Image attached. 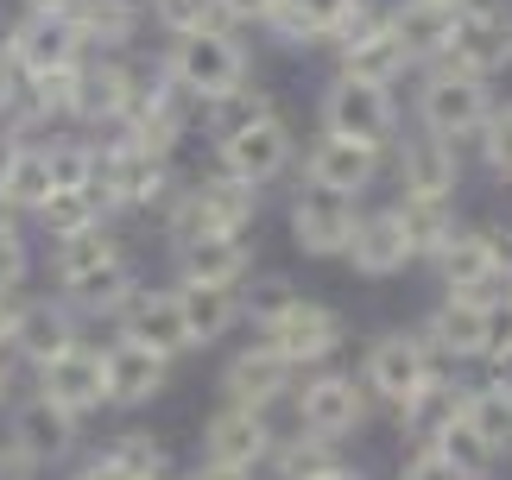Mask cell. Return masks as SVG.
Returning <instances> with one entry per match:
<instances>
[{"label":"cell","instance_id":"cell-26","mask_svg":"<svg viewBox=\"0 0 512 480\" xmlns=\"http://www.w3.org/2000/svg\"><path fill=\"white\" fill-rule=\"evenodd\" d=\"M102 367H108V411H146V405H159V398L171 392L177 360H165V354H152L146 342H127V335L108 329Z\"/></svg>","mask_w":512,"mask_h":480},{"label":"cell","instance_id":"cell-5","mask_svg":"<svg viewBox=\"0 0 512 480\" xmlns=\"http://www.w3.org/2000/svg\"><path fill=\"white\" fill-rule=\"evenodd\" d=\"M177 190V158H159L133 139H102V171H95V196H102L108 222H133V215H159Z\"/></svg>","mask_w":512,"mask_h":480},{"label":"cell","instance_id":"cell-18","mask_svg":"<svg viewBox=\"0 0 512 480\" xmlns=\"http://www.w3.org/2000/svg\"><path fill=\"white\" fill-rule=\"evenodd\" d=\"M279 424L272 411H247V405H215L196 430V462L209 468H234V474H266Z\"/></svg>","mask_w":512,"mask_h":480},{"label":"cell","instance_id":"cell-27","mask_svg":"<svg viewBox=\"0 0 512 480\" xmlns=\"http://www.w3.org/2000/svg\"><path fill=\"white\" fill-rule=\"evenodd\" d=\"M32 386L51 398V405H64L70 417H102L108 411V367H102V342H76L70 354H57L51 367L32 373Z\"/></svg>","mask_w":512,"mask_h":480},{"label":"cell","instance_id":"cell-38","mask_svg":"<svg viewBox=\"0 0 512 480\" xmlns=\"http://www.w3.org/2000/svg\"><path fill=\"white\" fill-rule=\"evenodd\" d=\"M329 468H342V449L323 443V436L310 430H279V443H272V462L260 480H323Z\"/></svg>","mask_w":512,"mask_h":480},{"label":"cell","instance_id":"cell-45","mask_svg":"<svg viewBox=\"0 0 512 480\" xmlns=\"http://www.w3.org/2000/svg\"><path fill=\"white\" fill-rule=\"evenodd\" d=\"M291 297H298V285H291L285 272H260L253 266V278L241 285V316H247V329H266L272 316H279Z\"/></svg>","mask_w":512,"mask_h":480},{"label":"cell","instance_id":"cell-14","mask_svg":"<svg viewBox=\"0 0 512 480\" xmlns=\"http://www.w3.org/2000/svg\"><path fill=\"white\" fill-rule=\"evenodd\" d=\"M253 335H266V342L279 348L291 367L310 373V367H336V360H342V348H348V316L336 304H323V297H304L298 291L266 329H253Z\"/></svg>","mask_w":512,"mask_h":480},{"label":"cell","instance_id":"cell-51","mask_svg":"<svg viewBox=\"0 0 512 480\" xmlns=\"http://www.w3.org/2000/svg\"><path fill=\"white\" fill-rule=\"evenodd\" d=\"M64 480H133V474H127L121 462H114L108 449H95V455H83V462H76V468H70Z\"/></svg>","mask_w":512,"mask_h":480},{"label":"cell","instance_id":"cell-17","mask_svg":"<svg viewBox=\"0 0 512 480\" xmlns=\"http://www.w3.org/2000/svg\"><path fill=\"white\" fill-rule=\"evenodd\" d=\"M298 367L266 342V335H253V342L228 348L222 373H215V392H222V405H247V411H279L291 405V392H298Z\"/></svg>","mask_w":512,"mask_h":480},{"label":"cell","instance_id":"cell-25","mask_svg":"<svg viewBox=\"0 0 512 480\" xmlns=\"http://www.w3.org/2000/svg\"><path fill=\"white\" fill-rule=\"evenodd\" d=\"M83 57H89V45L70 13H38V7L13 13V70L19 76H64Z\"/></svg>","mask_w":512,"mask_h":480},{"label":"cell","instance_id":"cell-35","mask_svg":"<svg viewBox=\"0 0 512 480\" xmlns=\"http://www.w3.org/2000/svg\"><path fill=\"white\" fill-rule=\"evenodd\" d=\"M177 310H184L190 348H222L234 329H247L241 316V291H215V285H177Z\"/></svg>","mask_w":512,"mask_h":480},{"label":"cell","instance_id":"cell-4","mask_svg":"<svg viewBox=\"0 0 512 480\" xmlns=\"http://www.w3.org/2000/svg\"><path fill=\"white\" fill-rule=\"evenodd\" d=\"M500 89L468 76L456 64H424L411 76V127L437 133V139H456V146H475V133L487 127Z\"/></svg>","mask_w":512,"mask_h":480},{"label":"cell","instance_id":"cell-10","mask_svg":"<svg viewBox=\"0 0 512 480\" xmlns=\"http://www.w3.org/2000/svg\"><path fill=\"white\" fill-rule=\"evenodd\" d=\"M298 127L279 114H266V120H253V127H234L222 139H209V165L215 171H228L234 184H247V190H272V184H285L291 171H298Z\"/></svg>","mask_w":512,"mask_h":480},{"label":"cell","instance_id":"cell-20","mask_svg":"<svg viewBox=\"0 0 512 480\" xmlns=\"http://www.w3.org/2000/svg\"><path fill=\"white\" fill-rule=\"evenodd\" d=\"M386 177V152L361 146V139H336V133H310V146H298V184L310 190H336L367 203V190H380Z\"/></svg>","mask_w":512,"mask_h":480},{"label":"cell","instance_id":"cell-6","mask_svg":"<svg viewBox=\"0 0 512 480\" xmlns=\"http://www.w3.org/2000/svg\"><path fill=\"white\" fill-rule=\"evenodd\" d=\"M291 417H298V430H310V436H323V443L342 449L380 417V405H373V392L361 386L354 367H310L298 379V392H291Z\"/></svg>","mask_w":512,"mask_h":480},{"label":"cell","instance_id":"cell-15","mask_svg":"<svg viewBox=\"0 0 512 480\" xmlns=\"http://www.w3.org/2000/svg\"><path fill=\"white\" fill-rule=\"evenodd\" d=\"M386 177L392 190L405 196H462V177H468V146L456 139H437L424 127H399V139L386 146Z\"/></svg>","mask_w":512,"mask_h":480},{"label":"cell","instance_id":"cell-33","mask_svg":"<svg viewBox=\"0 0 512 480\" xmlns=\"http://www.w3.org/2000/svg\"><path fill=\"white\" fill-rule=\"evenodd\" d=\"M462 392H468V379L443 367L418 398H411V405L392 411V424H399V436H405L411 449H437V443H443V430L462 417Z\"/></svg>","mask_w":512,"mask_h":480},{"label":"cell","instance_id":"cell-59","mask_svg":"<svg viewBox=\"0 0 512 480\" xmlns=\"http://www.w3.org/2000/svg\"><path fill=\"white\" fill-rule=\"evenodd\" d=\"M456 7H468V0H456Z\"/></svg>","mask_w":512,"mask_h":480},{"label":"cell","instance_id":"cell-48","mask_svg":"<svg viewBox=\"0 0 512 480\" xmlns=\"http://www.w3.org/2000/svg\"><path fill=\"white\" fill-rule=\"evenodd\" d=\"M272 7H279V0H215V19L234 26V32H266Z\"/></svg>","mask_w":512,"mask_h":480},{"label":"cell","instance_id":"cell-44","mask_svg":"<svg viewBox=\"0 0 512 480\" xmlns=\"http://www.w3.org/2000/svg\"><path fill=\"white\" fill-rule=\"evenodd\" d=\"M475 165L494 177L500 190H512V102H494L487 127L475 133Z\"/></svg>","mask_w":512,"mask_h":480},{"label":"cell","instance_id":"cell-30","mask_svg":"<svg viewBox=\"0 0 512 480\" xmlns=\"http://www.w3.org/2000/svg\"><path fill=\"white\" fill-rule=\"evenodd\" d=\"M361 7L367 0H279L266 19V38L279 51H329Z\"/></svg>","mask_w":512,"mask_h":480},{"label":"cell","instance_id":"cell-7","mask_svg":"<svg viewBox=\"0 0 512 480\" xmlns=\"http://www.w3.org/2000/svg\"><path fill=\"white\" fill-rule=\"evenodd\" d=\"M500 323H506V304H494V297H449V291H437V304L424 310L418 335L430 342V354H437L449 373H468V367H487V360H494Z\"/></svg>","mask_w":512,"mask_h":480},{"label":"cell","instance_id":"cell-56","mask_svg":"<svg viewBox=\"0 0 512 480\" xmlns=\"http://www.w3.org/2000/svg\"><path fill=\"white\" fill-rule=\"evenodd\" d=\"M323 480H373V474H367V468H354V462H342V468H329Z\"/></svg>","mask_w":512,"mask_h":480},{"label":"cell","instance_id":"cell-8","mask_svg":"<svg viewBox=\"0 0 512 480\" xmlns=\"http://www.w3.org/2000/svg\"><path fill=\"white\" fill-rule=\"evenodd\" d=\"M140 83H146V57L140 51L133 57H114V51L83 57L76 76H70V127L108 139L133 114V102H140Z\"/></svg>","mask_w":512,"mask_h":480},{"label":"cell","instance_id":"cell-40","mask_svg":"<svg viewBox=\"0 0 512 480\" xmlns=\"http://www.w3.org/2000/svg\"><path fill=\"white\" fill-rule=\"evenodd\" d=\"M45 196H51L45 152H38V139H26V146H19V158L7 165V177H0V209H7V215H19V222H32Z\"/></svg>","mask_w":512,"mask_h":480},{"label":"cell","instance_id":"cell-50","mask_svg":"<svg viewBox=\"0 0 512 480\" xmlns=\"http://www.w3.org/2000/svg\"><path fill=\"white\" fill-rule=\"evenodd\" d=\"M399 480H468V474H456L437 449H411L405 462H399Z\"/></svg>","mask_w":512,"mask_h":480},{"label":"cell","instance_id":"cell-39","mask_svg":"<svg viewBox=\"0 0 512 480\" xmlns=\"http://www.w3.org/2000/svg\"><path fill=\"white\" fill-rule=\"evenodd\" d=\"M108 222V209H102V196L95 190H51L45 203H38V215H32V234L38 240H70V234H89V228H102Z\"/></svg>","mask_w":512,"mask_h":480},{"label":"cell","instance_id":"cell-41","mask_svg":"<svg viewBox=\"0 0 512 480\" xmlns=\"http://www.w3.org/2000/svg\"><path fill=\"white\" fill-rule=\"evenodd\" d=\"M266 114H279V95L272 89H260V83H247V89H234V95H222V102H209L203 108V139H222V133H234V127H253V120H266Z\"/></svg>","mask_w":512,"mask_h":480},{"label":"cell","instance_id":"cell-53","mask_svg":"<svg viewBox=\"0 0 512 480\" xmlns=\"http://www.w3.org/2000/svg\"><path fill=\"white\" fill-rule=\"evenodd\" d=\"M13 386H19V367H13V354L0 348V411L13 405Z\"/></svg>","mask_w":512,"mask_h":480},{"label":"cell","instance_id":"cell-11","mask_svg":"<svg viewBox=\"0 0 512 480\" xmlns=\"http://www.w3.org/2000/svg\"><path fill=\"white\" fill-rule=\"evenodd\" d=\"M329 64H336V76H354V83H373V89H405L411 76H418L411 51L399 45V32L386 26L380 0H367L342 26V38L329 45Z\"/></svg>","mask_w":512,"mask_h":480},{"label":"cell","instance_id":"cell-36","mask_svg":"<svg viewBox=\"0 0 512 480\" xmlns=\"http://www.w3.org/2000/svg\"><path fill=\"white\" fill-rule=\"evenodd\" d=\"M392 215H399V228H405L411 259H418V266H430V259H437V247L462 228L456 196H405V190H392Z\"/></svg>","mask_w":512,"mask_h":480},{"label":"cell","instance_id":"cell-19","mask_svg":"<svg viewBox=\"0 0 512 480\" xmlns=\"http://www.w3.org/2000/svg\"><path fill=\"white\" fill-rule=\"evenodd\" d=\"M76 342H89V323L57 291H26L19 297V316H13V335H7V354H13L19 373L51 367V360L70 354Z\"/></svg>","mask_w":512,"mask_h":480},{"label":"cell","instance_id":"cell-9","mask_svg":"<svg viewBox=\"0 0 512 480\" xmlns=\"http://www.w3.org/2000/svg\"><path fill=\"white\" fill-rule=\"evenodd\" d=\"M354 373H361V386L373 392V405H380V411H399V405H411V398H418L430 379L443 373V360L430 354V342L418 335V323H411V329L399 323V329L367 335Z\"/></svg>","mask_w":512,"mask_h":480},{"label":"cell","instance_id":"cell-34","mask_svg":"<svg viewBox=\"0 0 512 480\" xmlns=\"http://www.w3.org/2000/svg\"><path fill=\"white\" fill-rule=\"evenodd\" d=\"M462 424L475 430L481 443L500 455V462H512V373L481 367L475 379H468V392H462Z\"/></svg>","mask_w":512,"mask_h":480},{"label":"cell","instance_id":"cell-28","mask_svg":"<svg viewBox=\"0 0 512 480\" xmlns=\"http://www.w3.org/2000/svg\"><path fill=\"white\" fill-rule=\"evenodd\" d=\"M114 335L127 342H146L152 354L165 360H190V329H184V310H177V285H140L127 297V310L114 316Z\"/></svg>","mask_w":512,"mask_h":480},{"label":"cell","instance_id":"cell-47","mask_svg":"<svg viewBox=\"0 0 512 480\" xmlns=\"http://www.w3.org/2000/svg\"><path fill=\"white\" fill-rule=\"evenodd\" d=\"M146 26L159 38H184V32L222 26V19H215V0H146Z\"/></svg>","mask_w":512,"mask_h":480},{"label":"cell","instance_id":"cell-42","mask_svg":"<svg viewBox=\"0 0 512 480\" xmlns=\"http://www.w3.org/2000/svg\"><path fill=\"white\" fill-rule=\"evenodd\" d=\"M38 278V234L32 222L0 209V291H26Z\"/></svg>","mask_w":512,"mask_h":480},{"label":"cell","instance_id":"cell-52","mask_svg":"<svg viewBox=\"0 0 512 480\" xmlns=\"http://www.w3.org/2000/svg\"><path fill=\"white\" fill-rule=\"evenodd\" d=\"M177 480H260V474H234V468H209V462H190Z\"/></svg>","mask_w":512,"mask_h":480},{"label":"cell","instance_id":"cell-57","mask_svg":"<svg viewBox=\"0 0 512 480\" xmlns=\"http://www.w3.org/2000/svg\"><path fill=\"white\" fill-rule=\"evenodd\" d=\"M19 7H38V13H70L76 0H19Z\"/></svg>","mask_w":512,"mask_h":480},{"label":"cell","instance_id":"cell-13","mask_svg":"<svg viewBox=\"0 0 512 480\" xmlns=\"http://www.w3.org/2000/svg\"><path fill=\"white\" fill-rule=\"evenodd\" d=\"M196 127H203V108H196L159 64H146L140 102H133V114H127L108 139H133V146H146V152H159V158H177V152H184V139H190Z\"/></svg>","mask_w":512,"mask_h":480},{"label":"cell","instance_id":"cell-54","mask_svg":"<svg viewBox=\"0 0 512 480\" xmlns=\"http://www.w3.org/2000/svg\"><path fill=\"white\" fill-rule=\"evenodd\" d=\"M19 297H26V291H0V348H7V335H13V316H19Z\"/></svg>","mask_w":512,"mask_h":480},{"label":"cell","instance_id":"cell-60","mask_svg":"<svg viewBox=\"0 0 512 480\" xmlns=\"http://www.w3.org/2000/svg\"><path fill=\"white\" fill-rule=\"evenodd\" d=\"M171 480H177V474H171Z\"/></svg>","mask_w":512,"mask_h":480},{"label":"cell","instance_id":"cell-55","mask_svg":"<svg viewBox=\"0 0 512 480\" xmlns=\"http://www.w3.org/2000/svg\"><path fill=\"white\" fill-rule=\"evenodd\" d=\"M13 70V13H0V76Z\"/></svg>","mask_w":512,"mask_h":480},{"label":"cell","instance_id":"cell-23","mask_svg":"<svg viewBox=\"0 0 512 480\" xmlns=\"http://www.w3.org/2000/svg\"><path fill=\"white\" fill-rule=\"evenodd\" d=\"M7 436L32 455V462L64 468V462H76V449H83V417H70L38 386H26V392H13V405H7Z\"/></svg>","mask_w":512,"mask_h":480},{"label":"cell","instance_id":"cell-43","mask_svg":"<svg viewBox=\"0 0 512 480\" xmlns=\"http://www.w3.org/2000/svg\"><path fill=\"white\" fill-rule=\"evenodd\" d=\"M114 462H121L133 480H171V449H165V436H152V430H121L114 443H102Z\"/></svg>","mask_w":512,"mask_h":480},{"label":"cell","instance_id":"cell-32","mask_svg":"<svg viewBox=\"0 0 512 480\" xmlns=\"http://www.w3.org/2000/svg\"><path fill=\"white\" fill-rule=\"evenodd\" d=\"M70 19H76V32H83L89 57H95V51L133 57V51H140V38L152 32V26H146V0H76Z\"/></svg>","mask_w":512,"mask_h":480},{"label":"cell","instance_id":"cell-1","mask_svg":"<svg viewBox=\"0 0 512 480\" xmlns=\"http://www.w3.org/2000/svg\"><path fill=\"white\" fill-rule=\"evenodd\" d=\"M45 278L83 323H108V329H114V316L127 310V297L146 285L140 266H133V253H127L121 222H102L89 234L57 240V247L45 253Z\"/></svg>","mask_w":512,"mask_h":480},{"label":"cell","instance_id":"cell-3","mask_svg":"<svg viewBox=\"0 0 512 480\" xmlns=\"http://www.w3.org/2000/svg\"><path fill=\"white\" fill-rule=\"evenodd\" d=\"M260 196L266 190H247L234 184L228 171H196V177H177L171 203L152 215L165 234V247H184V240L196 234H253V222H260Z\"/></svg>","mask_w":512,"mask_h":480},{"label":"cell","instance_id":"cell-46","mask_svg":"<svg viewBox=\"0 0 512 480\" xmlns=\"http://www.w3.org/2000/svg\"><path fill=\"white\" fill-rule=\"evenodd\" d=\"M437 455H443V462L456 468V474H468V480H494V468H500V455L487 449L481 436H475V430L462 424V417H456V424L443 430V443H437Z\"/></svg>","mask_w":512,"mask_h":480},{"label":"cell","instance_id":"cell-31","mask_svg":"<svg viewBox=\"0 0 512 480\" xmlns=\"http://www.w3.org/2000/svg\"><path fill=\"white\" fill-rule=\"evenodd\" d=\"M456 0H392L386 7V26L399 32V45L411 51V64H443L449 38H456Z\"/></svg>","mask_w":512,"mask_h":480},{"label":"cell","instance_id":"cell-2","mask_svg":"<svg viewBox=\"0 0 512 480\" xmlns=\"http://www.w3.org/2000/svg\"><path fill=\"white\" fill-rule=\"evenodd\" d=\"M152 64H159L196 108H209V102H222V95L253 83V45H247V32H234V26H203V32H184V38H165V51L152 57Z\"/></svg>","mask_w":512,"mask_h":480},{"label":"cell","instance_id":"cell-37","mask_svg":"<svg viewBox=\"0 0 512 480\" xmlns=\"http://www.w3.org/2000/svg\"><path fill=\"white\" fill-rule=\"evenodd\" d=\"M38 152H45L51 190H95V171H102V139H95V133L57 127V133L38 139Z\"/></svg>","mask_w":512,"mask_h":480},{"label":"cell","instance_id":"cell-12","mask_svg":"<svg viewBox=\"0 0 512 480\" xmlns=\"http://www.w3.org/2000/svg\"><path fill=\"white\" fill-rule=\"evenodd\" d=\"M405 127V108H399V89H373V83H354V76H336L317 89V133H336V139H361V146H392Z\"/></svg>","mask_w":512,"mask_h":480},{"label":"cell","instance_id":"cell-24","mask_svg":"<svg viewBox=\"0 0 512 480\" xmlns=\"http://www.w3.org/2000/svg\"><path fill=\"white\" fill-rule=\"evenodd\" d=\"M253 266H260V240L253 234H196L184 247H171V285H215L241 291Z\"/></svg>","mask_w":512,"mask_h":480},{"label":"cell","instance_id":"cell-22","mask_svg":"<svg viewBox=\"0 0 512 480\" xmlns=\"http://www.w3.org/2000/svg\"><path fill=\"white\" fill-rule=\"evenodd\" d=\"M443 64L481 76V83H500L512 70V7L506 0H468L456 13V38H449Z\"/></svg>","mask_w":512,"mask_h":480},{"label":"cell","instance_id":"cell-58","mask_svg":"<svg viewBox=\"0 0 512 480\" xmlns=\"http://www.w3.org/2000/svg\"><path fill=\"white\" fill-rule=\"evenodd\" d=\"M500 304H506V310H512V272H506V297H500Z\"/></svg>","mask_w":512,"mask_h":480},{"label":"cell","instance_id":"cell-29","mask_svg":"<svg viewBox=\"0 0 512 480\" xmlns=\"http://www.w3.org/2000/svg\"><path fill=\"white\" fill-rule=\"evenodd\" d=\"M342 266L354 278H367V285H392V278H405L411 266H418V259H411V240L399 228V215H392V203L361 209V228H354Z\"/></svg>","mask_w":512,"mask_h":480},{"label":"cell","instance_id":"cell-49","mask_svg":"<svg viewBox=\"0 0 512 480\" xmlns=\"http://www.w3.org/2000/svg\"><path fill=\"white\" fill-rule=\"evenodd\" d=\"M0 480H51V468H45V462H32V455L19 449L7 430H0Z\"/></svg>","mask_w":512,"mask_h":480},{"label":"cell","instance_id":"cell-21","mask_svg":"<svg viewBox=\"0 0 512 480\" xmlns=\"http://www.w3.org/2000/svg\"><path fill=\"white\" fill-rule=\"evenodd\" d=\"M361 209L367 203H354V196L298 184L291 203H285V234H291V247H298L304 259H342L354 228H361Z\"/></svg>","mask_w":512,"mask_h":480},{"label":"cell","instance_id":"cell-16","mask_svg":"<svg viewBox=\"0 0 512 480\" xmlns=\"http://www.w3.org/2000/svg\"><path fill=\"white\" fill-rule=\"evenodd\" d=\"M506 272H512V259H506V240L494 228H456L437 247V259H430V278L449 297H494L500 304Z\"/></svg>","mask_w":512,"mask_h":480}]
</instances>
